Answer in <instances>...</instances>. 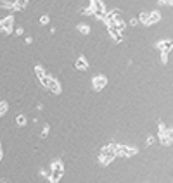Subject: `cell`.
Here are the masks:
<instances>
[{"label":"cell","mask_w":173,"mask_h":183,"mask_svg":"<svg viewBox=\"0 0 173 183\" xmlns=\"http://www.w3.org/2000/svg\"><path fill=\"white\" fill-rule=\"evenodd\" d=\"M92 83H94V88L97 90V92H101V90L107 85V78H106V76H102V75H97V76H94V78H92Z\"/></svg>","instance_id":"1"},{"label":"cell","mask_w":173,"mask_h":183,"mask_svg":"<svg viewBox=\"0 0 173 183\" xmlns=\"http://www.w3.org/2000/svg\"><path fill=\"white\" fill-rule=\"evenodd\" d=\"M45 88H49L50 92H52V94H56V95L61 94V85H59V81H57V79H54L52 76L49 78V83H47Z\"/></svg>","instance_id":"2"},{"label":"cell","mask_w":173,"mask_h":183,"mask_svg":"<svg viewBox=\"0 0 173 183\" xmlns=\"http://www.w3.org/2000/svg\"><path fill=\"white\" fill-rule=\"evenodd\" d=\"M62 173H64V169H52V173L49 176V181H59L62 178Z\"/></svg>","instance_id":"3"},{"label":"cell","mask_w":173,"mask_h":183,"mask_svg":"<svg viewBox=\"0 0 173 183\" xmlns=\"http://www.w3.org/2000/svg\"><path fill=\"white\" fill-rule=\"evenodd\" d=\"M75 67L76 69H78V71H86V69H88V64H86V60H85V57H80L78 60H76V64H75Z\"/></svg>","instance_id":"4"},{"label":"cell","mask_w":173,"mask_h":183,"mask_svg":"<svg viewBox=\"0 0 173 183\" xmlns=\"http://www.w3.org/2000/svg\"><path fill=\"white\" fill-rule=\"evenodd\" d=\"M149 26L151 24H154V22H158L159 19H161V14H159V11H152V12H149Z\"/></svg>","instance_id":"5"},{"label":"cell","mask_w":173,"mask_h":183,"mask_svg":"<svg viewBox=\"0 0 173 183\" xmlns=\"http://www.w3.org/2000/svg\"><path fill=\"white\" fill-rule=\"evenodd\" d=\"M26 2H28V0H16V2H14V9H12V11H21V9L26 5Z\"/></svg>","instance_id":"6"},{"label":"cell","mask_w":173,"mask_h":183,"mask_svg":"<svg viewBox=\"0 0 173 183\" xmlns=\"http://www.w3.org/2000/svg\"><path fill=\"white\" fill-rule=\"evenodd\" d=\"M149 16H151L149 12H142V14H139V21L149 26Z\"/></svg>","instance_id":"7"},{"label":"cell","mask_w":173,"mask_h":183,"mask_svg":"<svg viewBox=\"0 0 173 183\" xmlns=\"http://www.w3.org/2000/svg\"><path fill=\"white\" fill-rule=\"evenodd\" d=\"M158 137H159V142H161V145H171V142H173V140L171 138H168V137H165V135H158Z\"/></svg>","instance_id":"8"},{"label":"cell","mask_w":173,"mask_h":183,"mask_svg":"<svg viewBox=\"0 0 173 183\" xmlns=\"http://www.w3.org/2000/svg\"><path fill=\"white\" fill-rule=\"evenodd\" d=\"M78 31L83 35H88L90 33V26H88V24H78Z\"/></svg>","instance_id":"9"},{"label":"cell","mask_w":173,"mask_h":183,"mask_svg":"<svg viewBox=\"0 0 173 183\" xmlns=\"http://www.w3.org/2000/svg\"><path fill=\"white\" fill-rule=\"evenodd\" d=\"M35 73H37V76H38V79H40V81H42V79H43V78H45V71H43V69H42V67L40 66H37V67H35Z\"/></svg>","instance_id":"10"},{"label":"cell","mask_w":173,"mask_h":183,"mask_svg":"<svg viewBox=\"0 0 173 183\" xmlns=\"http://www.w3.org/2000/svg\"><path fill=\"white\" fill-rule=\"evenodd\" d=\"M16 124H17V126H24V124H26V118H24L23 114H19V116L16 118Z\"/></svg>","instance_id":"11"},{"label":"cell","mask_w":173,"mask_h":183,"mask_svg":"<svg viewBox=\"0 0 173 183\" xmlns=\"http://www.w3.org/2000/svg\"><path fill=\"white\" fill-rule=\"evenodd\" d=\"M5 112H7V102L2 100V102H0V116H4Z\"/></svg>","instance_id":"12"},{"label":"cell","mask_w":173,"mask_h":183,"mask_svg":"<svg viewBox=\"0 0 173 183\" xmlns=\"http://www.w3.org/2000/svg\"><path fill=\"white\" fill-rule=\"evenodd\" d=\"M50 169H62V161H52Z\"/></svg>","instance_id":"13"},{"label":"cell","mask_w":173,"mask_h":183,"mask_svg":"<svg viewBox=\"0 0 173 183\" xmlns=\"http://www.w3.org/2000/svg\"><path fill=\"white\" fill-rule=\"evenodd\" d=\"M49 131H50V126L49 124H45V128H43V131L40 133V138H47V135H49Z\"/></svg>","instance_id":"14"},{"label":"cell","mask_w":173,"mask_h":183,"mask_svg":"<svg viewBox=\"0 0 173 183\" xmlns=\"http://www.w3.org/2000/svg\"><path fill=\"white\" fill-rule=\"evenodd\" d=\"M154 142H156V135H149V137H147V140H146L147 145H152Z\"/></svg>","instance_id":"15"},{"label":"cell","mask_w":173,"mask_h":183,"mask_svg":"<svg viewBox=\"0 0 173 183\" xmlns=\"http://www.w3.org/2000/svg\"><path fill=\"white\" fill-rule=\"evenodd\" d=\"M161 62L163 64L168 62V52H165V50H161Z\"/></svg>","instance_id":"16"},{"label":"cell","mask_w":173,"mask_h":183,"mask_svg":"<svg viewBox=\"0 0 173 183\" xmlns=\"http://www.w3.org/2000/svg\"><path fill=\"white\" fill-rule=\"evenodd\" d=\"M0 7H2V9H14V4H9V2H2V4H0Z\"/></svg>","instance_id":"17"},{"label":"cell","mask_w":173,"mask_h":183,"mask_svg":"<svg viewBox=\"0 0 173 183\" xmlns=\"http://www.w3.org/2000/svg\"><path fill=\"white\" fill-rule=\"evenodd\" d=\"M49 22V16H40V24H47Z\"/></svg>","instance_id":"18"},{"label":"cell","mask_w":173,"mask_h":183,"mask_svg":"<svg viewBox=\"0 0 173 183\" xmlns=\"http://www.w3.org/2000/svg\"><path fill=\"white\" fill-rule=\"evenodd\" d=\"M159 4H163V5H173V0H159Z\"/></svg>","instance_id":"19"},{"label":"cell","mask_w":173,"mask_h":183,"mask_svg":"<svg viewBox=\"0 0 173 183\" xmlns=\"http://www.w3.org/2000/svg\"><path fill=\"white\" fill-rule=\"evenodd\" d=\"M137 24H139V19H137V17H133L132 21H130V26H137Z\"/></svg>","instance_id":"20"},{"label":"cell","mask_w":173,"mask_h":183,"mask_svg":"<svg viewBox=\"0 0 173 183\" xmlns=\"http://www.w3.org/2000/svg\"><path fill=\"white\" fill-rule=\"evenodd\" d=\"M23 33H24L23 28H17V30H16V35H23Z\"/></svg>","instance_id":"21"},{"label":"cell","mask_w":173,"mask_h":183,"mask_svg":"<svg viewBox=\"0 0 173 183\" xmlns=\"http://www.w3.org/2000/svg\"><path fill=\"white\" fill-rule=\"evenodd\" d=\"M24 41H26V43L30 45V43H33V38H31V36H26V40H24Z\"/></svg>","instance_id":"22"}]
</instances>
